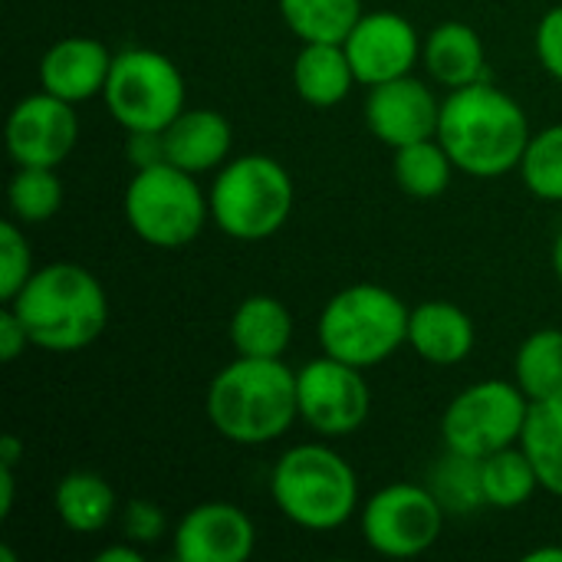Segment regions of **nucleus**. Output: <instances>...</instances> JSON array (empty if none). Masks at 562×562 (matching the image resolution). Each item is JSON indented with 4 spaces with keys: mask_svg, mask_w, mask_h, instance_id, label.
Masks as SVG:
<instances>
[{
    "mask_svg": "<svg viewBox=\"0 0 562 562\" xmlns=\"http://www.w3.org/2000/svg\"><path fill=\"white\" fill-rule=\"evenodd\" d=\"M231 142H234L231 122L214 109H184L161 132L165 161H171L191 175L221 168L231 151Z\"/></svg>",
    "mask_w": 562,
    "mask_h": 562,
    "instance_id": "17",
    "label": "nucleus"
},
{
    "mask_svg": "<svg viewBox=\"0 0 562 562\" xmlns=\"http://www.w3.org/2000/svg\"><path fill=\"white\" fill-rule=\"evenodd\" d=\"M277 7L303 43H346L362 16V0H277Z\"/></svg>",
    "mask_w": 562,
    "mask_h": 562,
    "instance_id": "24",
    "label": "nucleus"
},
{
    "mask_svg": "<svg viewBox=\"0 0 562 562\" xmlns=\"http://www.w3.org/2000/svg\"><path fill=\"white\" fill-rule=\"evenodd\" d=\"M342 46L362 86H379L408 76L422 53V40L415 26L392 10L362 13Z\"/></svg>",
    "mask_w": 562,
    "mask_h": 562,
    "instance_id": "13",
    "label": "nucleus"
},
{
    "mask_svg": "<svg viewBox=\"0 0 562 562\" xmlns=\"http://www.w3.org/2000/svg\"><path fill=\"white\" fill-rule=\"evenodd\" d=\"M537 56L543 69L562 82V7H553L543 13L537 26Z\"/></svg>",
    "mask_w": 562,
    "mask_h": 562,
    "instance_id": "33",
    "label": "nucleus"
},
{
    "mask_svg": "<svg viewBox=\"0 0 562 562\" xmlns=\"http://www.w3.org/2000/svg\"><path fill=\"white\" fill-rule=\"evenodd\" d=\"M36 349L79 352L92 346L109 323V300L95 273L79 263H49L33 270L26 286L7 303Z\"/></svg>",
    "mask_w": 562,
    "mask_h": 562,
    "instance_id": "3",
    "label": "nucleus"
},
{
    "mask_svg": "<svg viewBox=\"0 0 562 562\" xmlns=\"http://www.w3.org/2000/svg\"><path fill=\"white\" fill-rule=\"evenodd\" d=\"M392 171H395L398 188L408 198L431 201V198L448 191L454 161H451L448 148L438 138H425V142H412V145L395 148Z\"/></svg>",
    "mask_w": 562,
    "mask_h": 562,
    "instance_id": "26",
    "label": "nucleus"
},
{
    "mask_svg": "<svg viewBox=\"0 0 562 562\" xmlns=\"http://www.w3.org/2000/svg\"><path fill=\"white\" fill-rule=\"evenodd\" d=\"M211 214V201L198 188L194 175L171 165L155 161L132 175L125 188V221L151 247L178 250L188 247Z\"/></svg>",
    "mask_w": 562,
    "mask_h": 562,
    "instance_id": "7",
    "label": "nucleus"
},
{
    "mask_svg": "<svg viewBox=\"0 0 562 562\" xmlns=\"http://www.w3.org/2000/svg\"><path fill=\"white\" fill-rule=\"evenodd\" d=\"M20 458H23V441L16 435H3V441H0V468L16 471Z\"/></svg>",
    "mask_w": 562,
    "mask_h": 562,
    "instance_id": "35",
    "label": "nucleus"
},
{
    "mask_svg": "<svg viewBox=\"0 0 562 562\" xmlns=\"http://www.w3.org/2000/svg\"><path fill=\"white\" fill-rule=\"evenodd\" d=\"M514 379L530 402L562 398V329H537L520 342Z\"/></svg>",
    "mask_w": 562,
    "mask_h": 562,
    "instance_id": "23",
    "label": "nucleus"
},
{
    "mask_svg": "<svg viewBox=\"0 0 562 562\" xmlns=\"http://www.w3.org/2000/svg\"><path fill=\"white\" fill-rule=\"evenodd\" d=\"M112 53L95 36H63L40 59V86L66 102H86L105 92Z\"/></svg>",
    "mask_w": 562,
    "mask_h": 562,
    "instance_id": "16",
    "label": "nucleus"
},
{
    "mask_svg": "<svg viewBox=\"0 0 562 562\" xmlns=\"http://www.w3.org/2000/svg\"><path fill=\"white\" fill-rule=\"evenodd\" d=\"M412 310L379 283L339 290L319 313V346L326 356L356 369H372L392 359L408 342Z\"/></svg>",
    "mask_w": 562,
    "mask_h": 562,
    "instance_id": "5",
    "label": "nucleus"
},
{
    "mask_svg": "<svg viewBox=\"0 0 562 562\" xmlns=\"http://www.w3.org/2000/svg\"><path fill=\"white\" fill-rule=\"evenodd\" d=\"M356 72L342 43H303L293 63V86L303 102L316 109L339 105L352 89Z\"/></svg>",
    "mask_w": 562,
    "mask_h": 562,
    "instance_id": "21",
    "label": "nucleus"
},
{
    "mask_svg": "<svg viewBox=\"0 0 562 562\" xmlns=\"http://www.w3.org/2000/svg\"><path fill=\"white\" fill-rule=\"evenodd\" d=\"M7 201L16 221L23 224H43L63 207V181L53 168L40 165H16V175L10 178Z\"/></svg>",
    "mask_w": 562,
    "mask_h": 562,
    "instance_id": "29",
    "label": "nucleus"
},
{
    "mask_svg": "<svg viewBox=\"0 0 562 562\" xmlns=\"http://www.w3.org/2000/svg\"><path fill=\"white\" fill-rule=\"evenodd\" d=\"M428 487L441 501L445 514L464 517V514H474V510L487 507L484 481H481V458H471V454H461V451H448L435 464Z\"/></svg>",
    "mask_w": 562,
    "mask_h": 562,
    "instance_id": "28",
    "label": "nucleus"
},
{
    "mask_svg": "<svg viewBox=\"0 0 562 562\" xmlns=\"http://www.w3.org/2000/svg\"><path fill=\"white\" fill-rule=\"evenodd\" d=\"M204 408L221 438L244 448L270 445L300 418L296 372L283 359L237 356L211 379Z\"/></svg>",
    "mask_w": 562,
    "mask_h": 562,
    "instance_id": "2",
    "label": "nucleus"
},
{
    "mask_svg": "<svg viewBox=\"0 0 562 562\" xmlns=\"http://www.w3.org/2000/svg\"><path fill=\"white\" fill-rule=\"evenodd\" d=\"M530 138L520 102L484 79L451 89L441 102L438 142L448 148L454 168L471 178H501L520 168Z\"/></svg>",
    "mask_w": 562,
    "mask_h": 562,
    "instance_id": "1",
    "label": "nucleus"
},
{
    "mask_svg": "<svg viewBox=\"0 0 562 562\" xmlns=\"http://www.w3.org/2000/svg\"><path fill=\"white\" fill-rule=\"evenodd\" d=\"M30 277H33V254H30L26 234L13 221H3L0 224V300L10 303L26 286Z\"/></svg>",
    "mask_w": 562,
    "mask_h": 562,
    "instance_id": "31",
    "label": "nucleus"
},
{
    "mask_svg": "<svg viewBox=\"0 0 562 562\" xmlns=\"http://www.w3.org/2000/svg\"><path fill=\"white\" fill-rule=\"evenodd\" d=\"M254 547V520L227 501L191 507L171 537V557L178 562H247Z\"/></svg>",
    "mask_w": 562,
    "mask_h": 562,
    "instance_id": "14",
    "label": "nucleus"
},
{
    "mask_svg": "<svg viewBox=\"0 0 562 562\" xmlns=\"http://www.w3.org/2000/svg\"><path fill=\"white\" fill-rule=\"evenodd\" d=\"M520 448L530 454L540 487L562 497V398L530 402Z\"/></svg>",
    "mask_w": 562,
    "mask_h": 562,
    "instance_id": "25",
    "label": "nucleus"
},
{
    "mask_svg": "<svg viewBox=\"0 0 562 562\" xmlns=\"http://www.w3.org/2000/svg\"><path fill=\"white\" fill-rule=\"evenodd\" d=\"M277 510L303 530H336L359 510V481L349 461L326 445H296L273 464Z\"/></svg>",
    "mask_w": 562,
    "mask_h": 562,
    "instance_id": "4",
    "label": "nucleus"
},
{
    "mask_svg": "<svg viewBox=\"0 0 562 562\" xmlns=\"http://www.w3.org/2000/svg\"><path fill=\"white\" fill-rule=\"evenodd\" d=\"M553 270H557V277H560L562 283V234L557 237V244H553Z\"/></svg>",
    "mask_w": 562,
    "mask_h": 562,
    "instance_id": "39",
    "label": "nucleus"
},
{
    "mask_svg": "<svg viewBox=\"0 0 562 562\" xmlns=\"http://www.w3.org/2000/svg\"><path fill=\"white\" fill-rule=\"evenodd\" d=\"M79 142V115L72 102L53 92L20 99L7 119V151L16 165L56 168Z\"/></svg>",
    "mask_w": 562,
    "mask_h": 562,
    "instance_id": "12",
    "label": "nucleus"
},
{
    "mask_svg": "<svg viewBox=\"0 0 562 562\" xmlns=\"http://www.w3.org/2000/svg\"><path fill=\"white\" fill-rule=\"evenodd\" d=\"M530 415V398L517 382L487 379L464 389L441 418V438L448 451L487 458L520 441Z\"/></svg>",
    "mask_w": 562,
    "mask_h": 562,
    "instance_id": "9",
    "label": "nucleus"
},
{
    "mask_svg": "<svg viewBox=\"0 0 562 562\" xmlns=\"http://www.w3.org/2000/svg\"><path fill=\"white\" fill-rule=\"evenodd\" d=\"M438 122H441V102L431 95V89L422 79L398 76L369 86L366 125L392 151L412 142L438 138Z\"/></svg>",
    "mask_w": 562,
    "mask_h": 562,
    "instance_id": "15",
    "label": "nucleus"
},
{
    "mask_svg": "<svg viewBox=\"0 0 562 562\" xmlns=\"http://www.w3.org/2000/svg\"><path fill=\"white\" fill-rule=\"evenodd\" d=\"M26 346H33L30 336H26V326H23L20 316L7 306V310L0 313V362L20 359V356L26 352Z\"/></svg>",
    "mask_w": 562,
    "mask_h": 562,
    "instance_id": "34",
    "label": "nucleus"
},
{
    "mask_svg": "<svg viewBox=\"0 0 562 562\" xmlns=\"http://www.w3.org/2000/svg\"><path fill=\"white\" fill-rule=\"evenodd\" d=\"M527 562H562L560 547H543V550H533L527 553Z\"/></svg>",
    "mask_w": 562,
    "mask_h": 562,
    "instance_id": "38",
    "label": "nucleus"
},
{
    "mask_svg": "<svg viewBox=\"0 0 562 562\" xmlns=\"http://www.w3.org/2000/svg\"><path fill=\"white\" fill-rule=\"evenodd\" d=\"M481 481H484L487 507L497 510H514L540 491V477L530 454L514 445L481 458Z\"/></svg>",
    "mask_w": 562,
    "mask_h": 562,
    "instance_id": "27",
    "label": "nucleus"
},
{
    "mask_svg": "<svg viewBox=\"0 0 562 562\" xmlns=\"http://www.w3.org/2000/svg\"><path fill=\"white\" fill-rule=\"evenodd\" d=\"M445 517L448 514L431 487L402 481L369 497L362 507V537L379 557L412 560L438 543Z\"/></svg>",
    "mask_w": 562,
    "mask_h": 562,
    "instance_id": "10",
    "label": "nucleus"
},
{
    "mask_svg": "<svg viewBox=\"0 0 562 562\" xmlns=\"http://www.w3.org/2000/svg\"><path fill=\"white\" fill-rule=\"evenodd\" d=\"M95 562H142V550L125 543V547H112V550H102Z\"/></svg>",
    "mask_w": 562,
    "mask_h": 562,
    "instance_id": "37",
    "label": "nucleus"
},
{
    "mask_svg": "<svg viewBox=\"0 0 562 562\" xmlns=\"http://www.w3.org/2000/svg\"><path fill=\"white\" fill-rule=\"evenodd\" d=\"M13 468H0V517H10L13 510Z\"/></svg>",
    "mask_w": 562,
    "mask_h": 562,
    "instance_id": "36",
    "label": "nucleus"
},
{
    "mask_svg": "<svg viewBox=\"0 0 562 562\" xmlns=\"http://www.w3.org/2000/svg\"><path fill=\"white\" fill-rule=\"evenodd\" d=\"M102 95L125 132H165L184 112V76L165 53L122 49Z\"/></svg>",
    "mask_w": 562,
    "mask_h": 562,
    "instance_id": "8",
    "label": "nucleus"
},
{
    "mask_svg": "<svg viewBox=\"0 0 562 562\" xmlns=\"http://www.w3.org/2000/svg\"><path fill=\"white\" fill-rule=\"evenodd\" d=\"M422 59L428 72L448 89H461L484 79V43L477 30L461 20L435 26L422 46Z\"/></svg>",
    "mask_w": 562,
    "mask_h": 562,
    "instance_id": "20",
    "label": "nucleus"
},
{
    "mask_svg": "<svg viewBox=\"0 0 562 562\" xmlns=\"http://www.w3.org/2000/svg\"><path fill=\"white\" fill-rule=\"evenodd\" d=\"M122 533L128 543L148 547L165 533V514L151 501H128L122 510Z\"/></svg>",
    "mask_w": 562,
    "mask_h": 562,
    "instance_id": "32",
    "label": "nucleus"
},
{
    "mask_svg": "<svg viewBox=\"0 0 562 562\" xmlns=\"http://www.w3.org/2000/svg\"><path fill=\"white\" fill-rule=\"evenodd\" d=\"M296 402L300 418L323 438H346L359 431L372 408L369 382L362 379V369L319 356L306 362L296 372Z\"/></svg>",
    "mask_w": 562,
    "mask_h": 562,
    "instance_id": "11",
    "label": "nucleus"
},
{
    "mask_svg": "<svg viewBox=\"0 0 562 562\" xmlns=\"http://www.w3.org/2000/svg\"><path fill=\"white\" fill-rule=\"evenodd\" d=\"M290 339H293V313L277 296L267 293L247 296L231 316V342L237 356L283 359Z\"/></svg>",
    "mask_w": 562,
    "mask_h": 562,
    "instance_id": "19",
    "label": "nucleus"
},
{
    "mask_svg": "<svg viewBox=\"0 0 562 562\" xmlns=\"http://www.w3.org/2000/svg\"><path fill=\"white\" fill-rule=\"evenodd\" d=\"M211 221L234 240L273 237L293 211V178L270 155L227 161L211 184Z\"/></svg>",
    "mask_w": 562,
    "mask_h": 562,
    "instance_id": "6",
    "label": "nucleus"
},
{
    "mask_svg": "<svg viewBox=\"0 0 562 562\" xmlns=\"http://www.w3.org/2000/svg\"><path fill=\"white\" fill-rule=\"evenodd\" d=\"M474 319L448 300H428L408 316V346L431 366L464 362L474 352Z\"/></svg>",
    "mask_w": 562,
    "mask_h": 562,
    "instance_id": "18",
    "label": "nucleus"
},
{
    "mask_svg": "<svg viewBox=\"0 0 562 562\" xmlns=\"http://www.w3.org/2000/svg\"><path fill=\"white\" fill-rule=\"evenodd\" d=\"M56 517L72 533H99L115 517V494L105 477L92 471H72L56 484Z\"/></svg>",
    "mask_w": 562,
    "mask_h": 562,
    "instance_id": "22",
    "label": "nucleus"
},
{
    "mask_svg": "<svg viewBox=\"0 0 562 562\" xmlns=\"http://www.w3.org/2000/svg\"><path fill=\"white\" fill-rule=\"evenodd\" d=\"M520 175L540 201H562V125H550L530 138Z\"/></svg>",
    "mask_w": 562,
    "mask_h": 562,
    "instance_id": "30",
    "label": "nucleus"
}]
</instances>
